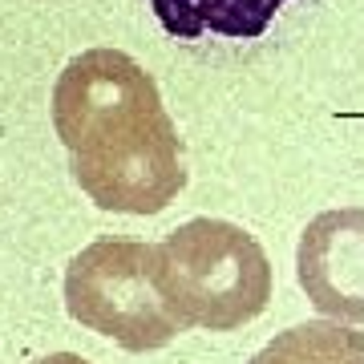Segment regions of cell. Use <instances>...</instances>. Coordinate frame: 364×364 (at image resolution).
I'll use <instances>...</instances> for the list:
<instances>
[{"instance_id": "cell-1", "label": "cell", "mask_w": 364, "mask_h": 364, "mask_svg": "<svg viewBox=\"0 0 364 364\" xmlns=\"http://www.w3.org/2000/svg\"><path fill=\"white\" fill-rule=\"evenodd\" d=\"M53 130L77 186L102 210L158 215L186 186L178 126L130 53H77L53 85Z\"/></svg>"}, {"instance_id": "cell-2", "label": "cell", "mask_w": 364, "mask_h": 364, "mask_svg": "<svg viewBox=\"0 0 364 364\" xmlns=\"http://www.w3.org/2000/svg\"><path fill=\"white\" fill-rule=\"evenodd\" d=\"M154 247L158 287L182 328L235 332L272 304L267 251L235 223L191 219Z\"/></svg>"}, {"instance_id": "cell-3", "label": "cell", "mask_w": 364, "mask_h": 364, "mask_svg": "<svg viewBox=\"0 0 364 364\" xmlns=\"http://www.w3.org/2000/svg\"><path fill=\"white\" fill-rule=\"evenodd\" d=\"M65 308L126 352H154L186 332L158 287V247L134 239H97L69 259Z\"/></svg>"}, {"instance_id": "cell-4", "label": "cell", "mask_w": 364, "mask_h": 364, "mask_svg": "<svg viewBox=\"0 0 364 364\" xmlns=\"http://www.w3.org/2000/svg\"><path fill=\"white\" fill-rule=\"evenodd\" d=\"M316 4L320 0H142L178 49L207 61L259 57L284 45L312 21Z\"/></svg>"}, {"instance_id": "cell-5", "label": "cell", "mask_w": 364, "mask_h": 364, "mask_svg": "<svg viewBox=\"0 0 364 364\" xmlns=\"http://www.w3.org/2000/svg\"><path fill=\"white\" fill-rule=\"evenodd\" d=\"M296 275L324 320L364 324V207L316 215L299 235Z\"/></svg>"}, {"instance_id": "cell-6", "label": "cell", "mask_w": 364, "mask_h": 364, "mask_svg": "<svg viewBox=\"0 0 364 364\" xmlns=\"http://www.w3.org/2000/svg\"><path fill=\"white\" fill-rule=\"evenodd\" d=\"M251 364H364V332L340 320H308L275 332Z\"/></svg>"}, {"instance_id": "cell-7", "label": "cell", "mask_w": 364, "mask_h": 364, "mask_svg": "<svg viewBox=\"0 0 364 364\" xmlns=\"http://www.w3.org/2000/svg\"><path fill=\"white\" fill-rule=\"evenodd\" d=\"M33 364H90L85 356H77V352H53V356H41V360Z\"/></svg>"}]
</instances>
